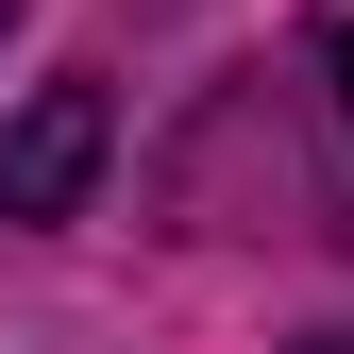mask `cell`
I'll return each instance as SVG.
<instances>
[{
    "instance_id": "6da1fadb",
    "label": "cell",
    "mask_w": 354,
    "mask_h": 354,
    "mask_svg": "<svg viewBox=\"0 0 354 354\" xmlns=\"http://www.w3.org/2000/svg\"><path fill=\"white\" fill-rule=\"evenodd\" d=\"M102 152H118L102 84H34V102L0 118V219H68L84 186H102Z\"/></svg>"
},
{
    "instance_id": "7a4b0ae2",
    "label": "cell",
    "mask_w": 354,
    "mask_h": 354,
    "mask_svg": "<svg viewBox=\"0 0 354 354\" xmlns=\"http://www.w3.org/2000/svg\"><path fill=\"white\" fill-rule=\"evenodd\" d=\"M337 118H354V17H337Z\"/></svg>"
},
{
    "instance_id": "3957f363",
    "label": "cell",
    "mask_w": 354,
    "mask_h": 354,
    "mask_svg": "<svg viewBox=\"0 0 354 354\" xmlns=\"http://www.w3.org/2000/svg\"><path fill=\"white\" fill-rule=\"evenodd\" d=\"M304 354H354V337H304Z\"/></svg>"
},
{
    "instance_id": "277c9868",
    "label": "cell",
    "mask_w": 354,
    "mask_h": 354,
    "mask_svg": "<svg viewBox=\"0 0 354 354\" xmlns=\"http://www.w3.org/2000/svg\"><path fill=\"white\" fill-rule=\"evenodd\" d=\"M0 17H17V0H0Z\"/></svg>"
}]
</instances>
